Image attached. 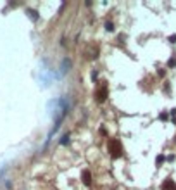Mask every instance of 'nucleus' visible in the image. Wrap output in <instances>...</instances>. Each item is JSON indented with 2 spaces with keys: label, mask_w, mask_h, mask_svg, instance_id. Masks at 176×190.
Wrapping results in <instances>:
<instances>
[{
  "label": "nucleus",
  "mask_w": 176,
  "mask_h": 190,
  "mask_svg": "<svg viewBox=\"0 0 176 190\" xmlns=\"http://www.w3.org/2000/svg\"><path fill=\"white\" fill-rule=\"evenodd\" d=\"M107 149H109V152H111L112 157H119V156L123 154V147H121V142H119V140H116V138L109 140V143H107Z\"/></svg>",
  "instance_id": "f257e3e1"
},
{
  "label": "nucleus",
  "mask_w": 176,
  "mask_h": 190,
  "mask_svg": "<svg viewBox=\"0 0 176 190\" xmlns=\"http://www.w3.org/2000/svg\"><path fill=\"white\" fill-rule=\"evenodd\" d=\"M105 97H107V86H105V85H102L100 88L97 90V100L104 102V100H105Z\"/></svg>",
  "instance_id": "f03ea898"
},
{
  "label": "nucleus",
  "mask_w": 176,
  "mask_h": 190,
  "mask_svg": "<svg viewBox=\"0 0 176 190\" xmlns=\"http://www.w3.org/2000/svg\"><path fill=\"white\" fill-rule=\"evenodd\" d=\"M160 188L162 190H176V183L173 180H164V183L160 185Z\"/></svg>",
  "instance_id": "7ed1b4c3"
},
{
  "label": "nucleus",
  "mask_w": 176,
  "mask_h": 190,
  "mask_svg": "<svg viewBox=\"0 0 176 190\" xmlns=\"http://www.w3.org/2000/svg\"><path fill=\"white\" fill-rule=\"evenodd\" d=\"M83 183H85V185H91V173L88 171V169L83 171Z\"/></svg>",
  "instance_id": "20e7f679"
},
{
  "label": "nucleus",
  "mask_w": 176,
  "mask_h": 190,
  "mask_svg": "<svg viewBox=\"0 0 176 190\" xmlns=\"http://www.w3.org/2000/svg\"><path fill=\"white\" fill-rule=\"evenodd\" d=\"M105 28L109 30V31H112V30H114V26H112V23H107V24H105Z\"/></svg>",
  "instance_id": "39448f33"
},
{
  "label": "nucleus",
  "mask_w": 176,
  "mask_h": 190,
  "mask_svg": "<svg viewBox=\"0 0 176 190\" xmlns=\"http://www.w3.org/2000/svg\"><path fill=\"white\" fill-rule=\"evenodd\" d=\"M162 161H164V156H159V157H157V164H160Z\"/></svg>",
  "instance_id": "423d86ee"
}]
</instances>
